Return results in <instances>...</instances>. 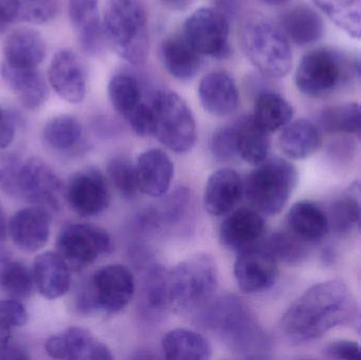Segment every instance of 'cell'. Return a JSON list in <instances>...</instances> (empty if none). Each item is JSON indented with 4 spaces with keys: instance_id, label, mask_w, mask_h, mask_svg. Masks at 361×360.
Returning <instances> with one entry per match:
<instances>
[{
    "instance_id": "obj_1",
    "label": "cell",
    "mask_w": 361,
    "mask_h": 360,
    "mask_svg": "<svg viewBox=\"0 0 361 360\" xmlns=\"http://www.w3.org/2000/svg\"><path fill=\"white\" fill-rule=\"evenodd\" d=\"M357 310L351 290L341 280L317 283L284 313L281 328L288 340L307 342L349 323Z\"/></svg>"
},
{
    "instance_id": "obj_2",
    "label": "cell",
    "mask_w": 361,
    "mask_h": 360,
    "mask_svg": "<svg viewBox=\"0 0 361 360\" xmlns=\"http://www.w3.org/2000/svg\"><path fill=\"white\" fill-rule=\"evenodd\" d=\"M197 323L203 329L216 334L231 352L244 359H263L269 351L267 334L237 296L214 298L200 311Z\"/></svg>"
},
{
    "instance_id": "obj_3",
    "label": "cell",
    "mask_w": 361,
    "mask_h": 360,
    "mask_svg": "<svg viewBox=\"0 0 361 360\" xmlns=\"http://www.w3.org/2000/svg\"><path fill=\"white\" fill-rule=\"evenodd\" d=\"M103 29L106 42L131 65H141L149 51V27L141 0H107Z\"/></svg>"
},
{
    "instance_id": "obj_4",
    "label": "cell",
    "mask_w": 361,
    "mask_h": 360,
    "mask_svg": "<svg viewBox=\"0 0 361 360\" xmlns=\"http://www.w3.org/2000/svg\"><path fill=\"white\" fill-rule=\"evenodd\" d=\"M218 283V268L212 256L187 258L169 272V308L179 315L200 312L214 299Z\"/></svg>"
},
{
    "instance_id": "obj_5",
    "label": "cell",
    "mask_w": 361,
    "mask_h": 360,
    "mask_svg": "<svg viewBox=\"0 0 361 360\" xmlns=\"http://www.w3.org/2000/svg\"><path fill=\"white\" fill-rule=\"evenodd\" d=\"M242 48L248 61L263 75L280 78L293 67L290 42L279 25L262 15H254L244 23Z\"/></svg>"
},
{
    "instance_id": "obj_6",
    "label": "cell",
    "mask_w": 361,
    "mask_h": 360,
    "mask_svg": "<svg viewBox=\"0 0 361 360\" xmlns=\"http://www.w3.org/2000/svg\"><path fill=\"white\" fill-rule=\"evenodd\" d=\"M297 182L294 165L281 158L267 159L244 180V194L261 213L277 215L288 203Z\"/></svg>"
},
{
    "instance_id": "obj_7",
    "label": "cell",
    "mask_w": 361,
    "mask_h": 360,
    "mask_svg": "<svg viewBox=\"0 0 361 360\" xmlns=\"http://www.w3.org/2000/svg\"><path fill=\"white\" fill-rule=\"evenodd\" d=\"M355 66L343 53L319 48L301 58L295 73V85L305 97L324 99L345 86L353 76Z\"/></svg>"
},
{
    "instance_id": "obj_8",
    "label": "cell",
    "mask_w": 361,
    "mask_h": 360,
    "mask_svg": "<svg viewBox=\"0 0 361 360\" xmlns=\"http://www.w3.org/2000/svg\"><path fill=\"white\" fill-rule=\"evenodd\" d=\"M135 294L133 272L122 264H109L97 270L76 299L78 310L86 314L102 311L116 314L124 310Z\"/></svg>"
},
{
    "instance_id": "obj_9",
    "label": "cell",
    "mask_w": 361,
    "mask_h": 360,
    "mask_svg": "<svg viewBox=\"0 0 361 360\" xmlns=\"http://www.w3.org/2000/svg\"><path fill=\"white\" fill-rule=\"evenodd\" d=\"M154 137L177 154L189 151L197 139V123L185 99L173 90H161L152 103Z\"/></svg>"
},
{
    "instance_id": "obj_10",
    "label": "cell",
    "mask_w": 361,
    "mask_h": 360,
    "mask_svg": "<svg viewBox=\"0 0 361 360\" xmlns=\"http://www.w3.org/2000/svg\"><path fill=\"white\" fill-rule=\"evenodd\" d=\"M183 36L199 54L224 59L231 54L229 18L214 8H200L191 13Z\"/></svg>"
},
{
    "instance_id": "obj_11",
    "label": "cell",
    "mask_w": 361,
    "mask_h": 360,
    "mask_svg": "<svg viewBox=\"0 0 361 360\" xmlns=\"http://www.w3.org/2000/svg\"><path fill=\"white\" fill-rule=\"evenodd\" d=\"M57 254L69 266L78 272L92 264L111 249V238L104 228L87 223L65 226L56 240Z\"/></svg>"
},
{
    "instance_id": "obj_12",
    "label": "cell",
    "mask_w": 361,
    "mask_h": 360,
    "mask_svg": "<svg viewBox=\"0 0 361 360\" xmlns=\"http://www.w3.org/2000/svg\"><path fill=\"white\" fill-rule=\"evenodd\" d=\"M66 198L70 207L82 217H92L109 206L110 190L103 173L94 167L76 171L68 182Z\"/></svg>"
},
{
    "instance_id": "obj_13",
    "label": "cell",
    "mask_w": 361,
    "mask_h": 360,
    "mask_svg": "<svg viewBox=\"0 0 361 360\" xmlns=\"http://www.w3.org/2000/svg\"><path fill=\"white\" fill-rule=\"evenodd\" d=\"M61 192V180L47 163L37 158L23 163L19 177L18 197L53 211H59Z\"/></svg>"
},
{
    "instance_id": "obj_14",
    "label": "cell",
    "mask_w": 361,
    "mask_h": 360,
    "mask_svg": "<svg viewBox=\"0 0 361 360\" xmlns=\"http://www.w3.org/2000/svg\"><path fill=\"white\" fill-rule=\"evenodd\" d=\"M49 84L54 92L70 104H80L87 93L84 63L71 49L57 51L48 70Z\"/></svg>"
},
{
    "instance_id": "obj_15",
    "label": "cell",
    "mask_w": 361,
    "mask_h": 360,
    "mask_svg": "<svg viewBox=\"0 0 361 360\" xmlns=\"http://www.w3.org/2000/svg\"><path fill=\"white\" fill-rule=\"evenodd\" d=\"M277 275V260L264 247H255L238 253L235 278L244 293L267 291L275 285Z\"/></svg>"
},
{
    "instance_id": "obj_16",
    "label": "cell",
    "mask_w": 361,
    "mask_h": 360,
    "mask_svg": "<svg viewBox=\"0 0 361 360\" xmlns=\"http://www.w3.org/2000/svg\"><path fill=\"white\" fill-rule=\"evenodd\" d=\"M49 356L66 360H111V351L90 332L82 328H69L46 342Z\"/></svg>"
},
{
    "instance_id": "obj_17",
    "label": "cell",
    "mask_w": 361,
    "mask_h": 360,
    "mask_svg": "<svg viewBox=\"0 0 361 360\" xmlns=\"http://www.w3.org/2000/svg\"><path fill=\"white\" fill-rule=\"evenodd\" d=\"M50 228L51 211L39 205L17 211L8 224L13 243L27 253L39 251L47 244Z\"/></svg>"
},
{
    "instance_id": "obj_18",
    "label": "cell",
    "mask_w": 361,
    "mask_h": 360,
    "mask_svg": "<svg viewBox=\"0 0 361 360\" xmlns=\"http://www.w3.org/2000/svg\"><path fill=\"white\" fill-rule=\"evenodd\" d=\"M197 97L207 113L218 118L231 116L239 107L240 93L235 78L228 72H209L200 80Z\"/></svg>"
},
{
    "instance_id": "obj_19",
    "label": "cell",
    "mask_w": 361,
    "mask_h": 360,
    "mask_svg": "<svg viewBox=\"0 0 361 360\" xmlns=\"http://www.w3.org/2000/svg\"><path fill=\"white\" fill-rule=\"evenodd\" d=\"M262 213L255 209H237L220 226V240L227 249L240 253L257 247L265 232Z\"/></svg>"
},
{
    "instance_id": "obj_20",
    "label": "cell",
    "mask_w": 361,
    "mask_h": 360,
    "mask_svg": "<svg viewBox=\"0 0 361 360\" xmlns=\"http://www.w3.org/2000/svg\"><path fill=\"white\" fill-rule=\"evenodd\" d=\"M68 10L82 50L89 55L99 54L106 38L103 20L99 16V0H69Z\"/></svg>"
},
{
    "instance_id": "obj_21",
    "label": "cell",
    "mask_w": 361,
    "mask_h": 360,
    "mask_svg": "<svg viewBox=\"0 0 361 360\" xmlns=\"http://www.w3.org/2000/svg\"><path fill=\"white\" fill-rule=\"evenodd\" d=\"M135 164L137 185L143 194L160 198L169 192L175 167L166 152L157 148L145 150Z\"/></svg>"
},
{
    "instance_id": "obj_22",
    "label": "cell",
    "mask_w": 361,
    "mask_h": 360,
    "mask_svg": "<svg viewBox=\"0 0 361 360\" xmlns=\"http://www.w3.org/2000/svg\"><path fill=\"white\" fill-rule=\"evenodd\" d=\"M243 194V181L239 173L233 168H220L208 178L204 190V206L210 215H226Z\"/></svg>"
},
{
    "instance_id": "obj_23",
    "label": "cell",
    "mask_w": 361,
    "mask_h": 360,
    "mask_svg": "<svg viewBox=\"0 0 361 360\" xmlns=\"http://www.w3.org/2000/svg\"><path fill=\"white\" fill-rule=\"evenodd\" d=\"M47 46L39 32L30 27L14 30L4 44V63L21 69H38L46 58Z\"/></svg>"
},
{
    "instance_id": "obj_24",
    "label": "cell",
    "mask_w": 361,
    "mask_h": 360,
    "mask_svg": "<svg viewBox=\"0 0 361 360\" xmlns=\"http://www.w3.org/2000/svg\"><path fill=\"white\" fill-rule=\"evenodd\" d=\"M279 25L290 42L299 46L316 44L324 35L322 16L307 4H295L284 11Z\"/></svg>"
},
{
    "instance_id": "obj_25",
    "label": "cell",
    "mask_w": 361,
    "mask_h": 360,
    "mask_svg": "<svg viewBox=\"0 0 361 360\" xmlns=\"http://www.w3.org/2000/svg\"><path fill=\"white\" fill-rule=\"evenodd\" d=\"M35 287L46 299H57L69 291L70 268L57 253H44L36 257L33 266Z\"/></svg>"
},
{
    "instance_id": "obj_26",
    "label": "cell",
    "mask_w": 361,
    "mask_h": 360,
    "mask_svg": "<svg viewBox=\"0 0 361 360\" xmlns=\"http://www.w3.org/2000/svg\"><path fill=\"white\" fill-rule=\"evenodd\" d=\"M1 74L8 88L27 109H38L48 99V84L39 70L21 69L2 63Z\"/></svg>"
},
{
    "instance_id": "obj_27",
    "label": "cell",
    "mask_w": 361,
    "mask_h": 360,
    "mask_svg": "<svg viewBox=\"0 0 361 360\" xmlns=\"http://www.w3.org/2000/svg\"><path fill=\"white\" fill-rule=\"evenodd\" d=\"M161 61L169 75L182 82L192 80L201 68V54L188 44L184 36H171L160 46Z\"/></svg>"
},
{
    "instance_id": "obj_28",
    "label": "cell",
    "mask_w": 361,
    "mask_h": 360,
    "mask_svg": "<svg viewBox=\"0 0 361 360\" xmlns=\"http://www.w3.org/2000/svg\"><path fill=\"white\" fill-rule=\"evenodd\" d=\"M288 230L305 242H319L330 232L328 215L309 201L293 205L286 217Z\"/></svg>"
},
{
    "instance_id": "obj_29",
    "label": "cell",
    "mask_w": 361,
    "mask_h": 360,
    "mask_svg": "<svg viewBox=\"0 0 361 360\" xmlns=\"http://www.w3.org/2000/svg\"><path fill=\"white\" fill-rule=\"evenodd\" d=\"M238 156L248 164H261L269 156V132L260 126L254 116H245L235 124Z\"/></svg>"
},
{
    "instance_id": "obj_30",
    "label": "cell",
    "mask_w": 361,
    "mask_h": 360,
    "mask_svg": "<svg viewBox=\"0 0 361 360\" xmlns=\"http://www.w3.org/2000/svg\"><path fill=\"white\" fill-rule=\"evenodd\" d=\"M320 145L322 137L318 127L305 118L288 123L279 137L282 152L293 160L309 158Z\"/></svg>"
},
{
    "instance_id": "obj_31",
    "label": "cell",
    "mask_w": 361,
    "mask_h": 360,
    "mask_svg": "<svg viewBox=\"0 0 361 360\" xmlns=\"http://www.w3.org/2000/svg\"><path fill=\"white\" fill-rule=\"evenodd\" d=\"M139 302L140 310L146 318H160L169 308V272L162 266H150L144 275Z\"/></svg>"
},
{
    "instance_id": "obj_32",
    "label": "cell",
    "mask_w": 361,
    "mask_h": 360,
    "mask_svg": "<svg viewBox=\"0 0 361 360\" xmlns=\"http://www.w3.org/2000/svg\"><path fill=\"white\" fill-rule=\"evenodd\" d=\"M165 359L178 360H205L212 356V347L201 334L187 329L167 332L162 338Z\"/></svg>"
},
{
    "instance_id": "obj_33",
    "label": "cell",
    "mask_w": 361,
    "mask_h": 360,
    "mask_svg": "<svg viewBox=\"0 0 361 360\" xmlns=\"http://www.w3.org/2000/svg\"><path fill=\"white\" fill-rule=\"evenodd\" d=\"M252 116L267 132H275L292 122L294 108L279 93L264 90L255 99Z\"/></svg>"
},
{
    "instance_id": "obj_34",
    "label": "cell",
    "mask_w": 361,
    "mask_h": 360,
    "mask_svg": "<svg viewBox=\"0 0 361 360\" xmlns=\"http://www.w3.org/2000/svg\"><path fill=\"white\" fill-rule=\"evenodd\" d=\"M82 137V127L75 116L61 114L48 120L42 139L44 145L54 151L66 152L78 145Z\"/></svg>"
},
{
    "instance_id": "obj_35",
    "label": "cell",
    "mask_w": 361,
    "mask_h": 360,
    "mask_svg": "<svg viewBox=\"0 0 361 360\" xmlns=\"http://www.w3.org/2000/svg\"><path fill=\"white\" fill-rule=\"evenodd\" d=\"M313 2L350 37L361 39V0H313Z\"/></svg>"
},
{
    "instance_id": "obj_36",
    "label": "cell",
    "mask_w": 361,
    "mask_h": 360,
    "mask_svg": "<svg viewBox=\"0 0 361 360\" xmlns=\"http://www.w3.org/2000/svg\"><path fill=\"white\" fill-rule=\"evenodd\" d=\"M319 123L328 132L355 135L361 141V104L329 106L320 113Z\"/></svg>"
},
{
    "instance_id": "obj_37",
    "label": "cell",
    "mask_w": 361,
    "mask_h": 360,
    "mask_svg": "<svg viewBox=\"0 0 361 360\" xmlns=\"http://www.w3.org/2000/svg\"><path fill=\"white\" fill-rule=\"evenodd\" d=\"M108 97L114 109L125 120L144 103L139 82L127 73H118L110 78Z\"/></svg>"
},
{
    "instance_id": "obj_38",
    "label": "cell",
    "mask_w": 361,
    "mask_h": 360,
    "mask_svg": "<svg viewBox=\"0 0 361 360\" xmlns=\"http://www.w3.org/2000/svg\"><path fill=\"white\" fill-rule=\"evenodd\" d=\"M33 272L19 261H6L0 266V290L15 299H25L33 293Z\"/></svg>"
},
{
    "instance_id": "obj_39",
    "label": "cell",
    "mask_w": 361,
    "mask_h": 360,
    "mask_svg": "<svg viewBox=\"0 0 361 360\" xmlns=\"http://www.w3.org/2000/svg\"><path fill=\"white\" fill-rule=\"evenodd\" d=\"M309 245L288 230L271 235L265 243L264 249L277 261L298 263L309 255Z\"/></svg>"
},
{
    "instance_id": "obj_40",
    "label": "cell",
    "mask_w": 361,
    "mask_h": 360,
    "mask_svg": "<svg viewBox=\"0 0 361 360\" xmlns=\"http://www.w3.org/2000/svg\"><path fill=\"white\" fill-rule=\"evenodd\" d=\"M110 181L121 196L133 198L139 192L135 164L126 156L111 159L107 167Z\"/></svg>"
},
{
    "instance_id": "obj_41",
    "label": "cell",
    "mask_w": 361,
    "mask_h": 360,
    "mask_svg": "<svg viewBox=\"0 0 361 360\" xmlns=\"http://www.w3.org/2000/svg\"><path fill=\"white\" fill-rule=\"evenodd\" d=\"M326 215L330 223V230L339 235L348 234L358 224L357 207L350 192L347 196L335 201Z\"/></svg>"
},
{
    "instance_id": "obj_42",
    "label": "cell",
    "mask_w": 361,
    "mask_h": 360,
    "mask_svg": "<svg viewBox=\"0 0 361 360\" xmlns=\"http://www.w3.org/2000/svg\"><path fill=\"white\" fill-rule=\"evenodd\" d=\"M27 312L16 300H0V347L11 340L13 329L27 323Z\"/></svg>"
},
{
    "instance_id": "obj_43",
    "label": "cell",
    "mask_w": 361,
    "mask_h": 360,
    "mask_svg": "<svg viewBox=\"0 0 361 360\" xmlns=\"http://www.w3.org/2000/svg\"><path fill=\"white\" fill-rule=\"evenodd\" d=\"M190 192L184 188H180L164 202L156 220L163 225H177L180 221H184L187 213L190 211Z\"/></svg>"
},
{
    "instance_id": "obj_44",
    "label": "cell",
    "mask_w": 361,
    "mask_h": 360,
    "mask_svg": "<svg viewBox=\"0 0 361 360\" xmlns=\"http://www.w3.org/2000/svg\"><path fill=\"white\" fill-rule=\"evenodd\" d=\"M18 21L39 23H48L56 16L59 4L56 0H17Z\"/></svg>"
},
{
    "instance_id": "obj_45",
    "label": "cell",
    "mask_w": 361,
    "mask_h": 360,
    "mask_svg": "<svg viewBox=\"0 0 361 360\" xmlns=\"http://www.w3.org/2000/svg\"><path fill=\"white\" fill-rule=\"evenodd\" d=\"M23 164L15 154L0 152V190L4 194L18 197L19 177Z\"/></svg>"
},
{
    "instance_id": "obj_46",
    "label": "cell",
    "mask_w": 361,
    "mask_h": 360,
    "mask_svg": "<svg viewBox=\"0 0 361 360\" xmlns=\"http://www.w3.org/2000/svg\"><path fill=\"white\" fill-rule=\"evenodd\" d=\"M210 151L216 160L226 162L238 156L235 124L216 129L210 139Z\"/></svg>"
},
{
    "instance_id": "obj_47",
    "label": "cell",
    "mask_w": 361,
    "mask_h": 360,
    "mask_svg": "<svg viewBox=\"0 0 361 360\" xmlns=\"http://www.w3.org/2000/svg\"><path fill=\"white\" fill-rule=\"evenodd\" d=\"M126 120L140 137H152L154 135V116L152 105L141 104Z\"/></svg>"
},
{
    "instance_id": "obj_48",
    "label": "cell",
    "mask_w": 361,
    "mask_h": 360,
    "mask_svg": "<svg viewBox=\"0 0 361 360\" xmlns=\"http://www.w3.org/2000/svg\"><path fill=\"white\" fill-rule=\"evenodd\" d=\"M324 354L330 359L361 360V346L351 340H336L324 349Z\"/></svg>"
},
{
    "instance_id": "obj_49",
    "label": "cell",
    "mask_w": 361,
    "mask_h": 360,
    "mask_svg": "<svg viewBox=\"0 0 361 360\" xmlns=\"http://www.w3.org/2000/svg\"><path fill=\"white\" fill-rule=\"evenodd\" d=\"M15 122L8 110L0 105V150L8 147L15 137Z\"/></svg>"
},
{
    "instance_id": "obj_50",
    "label": "cell",
    "mask_w": 361,
    "mask_h": 360,
    "mask_svg": "<svg viewBox=\"0 0 361 360\" xmlns=\"http://www.w3.org/2000/svg\"><path fill=\"white\" fill-rule=\"evenodd\" d=\"M0 359L1 360H27L30 359L27 350L19 345L10 342L0 347Z\"/></svg>"
},
{
    "instance_id": "obj_51",
    "label": "cell",
    "mask_w": 361,
    "mask_h": 360,
    "mask_svg": "<svg viewBox=\"0 0 361 360\" xmlns=\"http://www.w3.org/2000/svg\"><path fill=\"white\" fill-rule=\"evenodd\" d=\"M214 8L231 18L238 12V0H214Z\"/></svg>"
},
{
    "instance_id": "obj_52",
    "label": "cell",
    "mask_w": 361,
    "mask_h": 360,
    "mask_svg": "<svg viewBox=\"0 0 361 360\" xmlns=\"http://www.w3.org/2000/svg\"><path fill=\"white\" fill-rule=\"evenodd\" d=\"M350 194L353 197L355 200L356 207H357L358 213V224L361 230V183L354 184L352 190H350Z\"/></svg>"
},
{
    "instance_id": "obj_53",
    "label": "cell",
    "mask_w": 361,
    "mask_h": 360,
    "mask_svg": "<svg viewBox=\"0 0 361 360\" xmlns=\"http://www.w3.org/2000/svg\"><path fill=\"white\" fill-rule=\"evenodd\" d=\"M8 232V226H6V219H4V211L0 209V243L4 242Z\"/></svg>"
},
{
    "instance_id": "obj_54",
    "label": "cell",
    "mask_w": 361,
    "mask_h": 360,
    "mask_svg": "<svg viewBox=\"0 0 361 360\" xmlns=\"http://www.w3.org/2000/svg\"><path fill=\"white\" fill-rule=\"evenodd\" d=\"M262 1L264 4H269V6H282V4H286L290 0H262Z\"/></svg>"
},
{
    "instance_id": "obj_55",
    "label": "cell",
    "mask_w": 361,
    "mask_h": 360,
    "mask_svg": "<svg viewBox=\"0 0 361 360\" xmlns=\"http://www.w3.org/2000/svg\"><path fill=\"white\" fill-rule=\"evenodd\" d=\"M162 1L169 4H180L183 2H186L187 0H162Z\"/></svg>"
},
{
    "instance_id": "obj_56",
    "label": "cell",
    "mask_w": 361,
    "mask_h": 360,
    "mask_svg": "<svg viewBox=\"0 0 361 360\" xmlns=\"http://www.w3.org/2000/svg\"><path fill=\"white\" fill-rule=\"evenodd\" d=\"M357 331L358 333H360L361 335V316L360 317V319H358L357 321Z\"/></svg>"
},
{
    "instance_id": "obj_57",
    "label": "cell",
    "mask_w": 361,
    "mask_h": 360,
    "mask_svg": "<svg viewBox=\"0 0 361 360\" xmlns=\"http://www.w3.org/2000/svg\"><path fill=\"white\" fill-rule=\"evenodd\" d=\"M0 209H1V205H0Z\"/></svg>"
}]
</instances>
